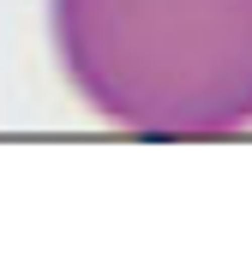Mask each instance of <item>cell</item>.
<instances>
[{
    "mask_svg": "<svg viewBox=\"0 0 252 258\" xmlns=\"http://www.w3.org/2000/svg\"><path fill=\"white\" fill-rule=\"evenodd\" d=\"M72 96L138 138L252 132V0H48Z\"/></svg>",
    "mask_w": 252,
    "mask_h": 258,
    "instance_id": "obj_1",
    "label": "cell"
}]
</instances>
